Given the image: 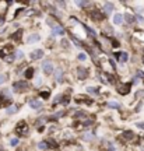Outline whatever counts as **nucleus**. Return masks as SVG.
<instances>
[{
  "label": "nucleus",
  "mask_w": 144,
  "mask_h": 151,
  "mask_svg": "<svg viewBox=\"0 0 144 151\" xmlns=\"http://www.w3.org/2000/svg\"><path fill=\"white\" fill-rule=\"evenodd\" d=\"M16 133H18V134H27L28 133V125L24 120L18 122V125L16 126Z\"/></svg>",
  "instance_id": "nucleus-1"
},
{
  "label": "nucleus",
  "mask_w": 144,
  "mask_h": 151,
  "mask_svg": "<svg viewBox=\"0 0 144 151\" xmlns=\"http://www.w3.org/2000/svg\"><path fill=\"white\" fill-rule=\"evenodd\" d=\"M13 53V46L11 45H7V46H4L3 49H0V57H7L9 55H11Z\"/></svg>",
  "instance_id": "nucleus-2"
},
{
  "label": "nucleus",
  "mask_w": 144,
  "mask_h": 151,
  "mask_svg": "<svg viewBox=\"0 0 144 151\" xmlns=\"http://www.w3.org/2000/svg\"><path fill=\"white\" fill-rule=\"evenodd\" d=\"M42 69H43V71H45L46 74H50V73L53 71V64H52V62H50V60L43 62V63H42Z\"/></svg>",
  "instance_id": "nucleus-3"
},
{
  "label": "nucleus",
  "mask_w": 144,
  "mask_h": 151,
  "mask_svg": "<svg viewBox=\"0 0 144 151\" xmlns=\"http://www.w3.org/2000/svg\"><path fill=\"white\" fill-rule=\"evenodd\" d=\"M77 74H78V78H80V80H85V78L88 77V71H87V69H84V67H78Z\"/></svg>",
  "instance_id": "nucleus-4"
},
{
  "label": "nucleus",
  "mask_w": 144,
  "mask_h": 151,
  "mask_svg": "<svg viewBox=\"0 0 144 151\" xmlns=\"http://www.w3.org/2000/svg\"><path fill=\"white\" fill-rule=\"evenodd\" d=\"M130 87H132V84L130 83H127V84H123V85H120V87H119V92H120L122 95H126V94H129L130 92Z\"/></svg>",
  "instance_id": "nucleus-5"
},
{
  "label": "nucleus",
  "mask_w": 144,
  "mask_h": 151,
  "mask_svg": "<svg viewBox=\"0 0 144 151\" xmlns=\"http://www.w3.org/2000/svg\"><path fill=\"white\" fill-rule=\"evenodd\" d=\"M91 18H94L95 21H102L104 16H102L101 11H98V10H94V11H91Z\"/></svg>",
  "instance_id": "nucleus-6"
},
{
  "label": "nucleus",
  "mask_w": 144,
  "mask_h": 151,
  "mask_svg": "<svg viewBox=\"0 0 144 151\" xmlns=\"http://www.w3.org/2000/svg\"><path fill=\"white\" fill-rule=\"evenodd\" d=\"M42 56H43V50H42V49H36L35 52H32V53H31V59H32V60L41 59Z\"/></svg>",
  "instance_id": "nucleus-7"
},
{
  "label": "nucleus",
  "mask_w": 144,
  "mask_h": 151,
  "mask_svg": "<svg viewBox=\"0 0 144 151\" xmlns=\"http://www.w3.org/2000/svg\"><path fill=\"white\" fill-rule=\"evenodd\" d=\"M115 56L119 59V62H122V63H125L126 60L129 59V55L126 52H120V53H115Z\"/></svg>",
  "instance_id": "nucleus-8"
},
{
  "label": "nucleus",
  "mask_w": 144,
  "mask_h": 151,
  "mask_svg": "<svg viewBox=\"0 0 144 151\" xmlns=\"http://www.w3.org/2000/svg\"><path fill=\"white\" fill-rule=\"evenodd\" d=\"M52 31H53V32H52L53 35H63V34H64V29L62 28L60 25H53Z\"/></svg>",
  "instance_id": "nucleus-9"
},
{
  "label": "nucleus",
  "mask_w": 144,
  "mask_h": 151,
  "mask_svg": "<svg viewBox=\"0 0 144 151\" xmlns=\"http://www.w3.org/2000/svg\"><path fill=\"white\" fill-rule=\"evenodd\" d=\"M13 88H20V90H25V88H28V84H27L25 81H17V83L13 84Z\"/></svg>",
  "instance_id": "nucleus-10"
},
{
  "label": "nucleus",
  "mask_w": 144,
  "mask_h": 151,
  "mask_svg": "<svg viewBox=\"0 0 144 151\" xmlns=\"http://www.w3.org/2000/svg\"><path fill=\"white\" fill-rule=\"evenodd\" d=\"M21 36H22V31L18 29L17 32H14V34L11 35V39L16 41V42H20V41H21Z\"/></svg>",
  "instance_id": "nucleus-11"
},
{
  "label": "nucleus",
  "mask_w": 144,
  "mask_h": 151,
  "mask_svg": "<svg viewBox=\"0 0 144 151\" xmlns=\"http://www.w3.org/2000/svg\"><path fill=\"white\" fill-rule=\"evenodd\" d=\"M29 106H31L32 109H41V108H42V102L34 101V99H32V101H29Z\"/></svg>",
  "instance_id": "nucleus-12"
},
{
  "label": "nucleus",
  "mask_w": 144,
  "mask_h": 151,
  "mask_svg": "<svg viewBox=\"0 0 144 151\" xmlns=\"http://www.w3.org/2000/svg\"><path fill=\"white\" fill-rule=\"evenodd\" d=\"M38 41H39V35H38V34H32V35L28 36L27 42H28V43H34V42H38Z\"/></svg>",
  "instance_id": "nucleus-13"
},
{
  "label": "nucleus",
  "mask_w": 144,
  "mask_h": 151,
  "mask_svg": "<svg viewBox=\"0 0 144 151\" xmlns=\"http://www.w3.org/2000/svg\"><path fill=\"white\" fill-rule=\"evenodd\" d=\"M34 73H35V70H34V67H29L25 70V77L27 78H32L34 77Z\"/></svg>",
  "instance_id": "nucleus-14"
},
{
  "label": "nucleus",
  "mask_w": 144,
  "mask_h": 151,
  "mask_svg": "<svg viewBox=\"0 0 144 151\" xmlns=\"http://www.w3.org/2000/svg\"><path fill=\"white\" fill-rule=\"evenodd\" d=\"M122 20H123V16H122V14H115V16H113V22L116 24V25L122 24Z\"/></svg>",
  "instance_id": "nucleus-15"
},
{
  "label": "nucleus",
  "mask_w": 144,
  "mask_h": 151,
  "mask_svg": "<svg viewBox=\"0 0 144 151\" xmlns=\"http://www.w3.org/2000/svg\"><path fill=\"white\" fill-rule=\"evenodd\" d=\"M104 10H105V13H106V14H111V13H112V10H113V4H112V3H106V4H105V7H104Z\"/></svg>",
  "instance_id": "nucleus-16"
},
{
  "label": "nucleus",
  "mask_w": 144,
  "mask_h": 151,
  "mask_svg": "<svg viewBox=\"0 0 144 151\" xmlns=\"http://www.w3.org/2000/svg\"><path fill=\"white\" fill-rule=\"evenodd\" d=\"M133 137H134V134H133V132H129V130H127V132H125V133H123V139H125V140H132Z\"/></svg>",
  "instance_id": "nucleus-17"
},
{
  "label": "nucleus",
  "mask_w": 144,
  "mask_h": 151,
  "mask_svg": "<svg viewBox=\"0 0 144 151\" xmlns=\"http://www.w3.org/2000/svg\"><path fill=\"white\" fill-rule=\"evenodd\" d=\"M62 76H63V70L62 69H57V71H56V81H62Z\"/></svg>",
  "instance_id": "nucleus-18"
},
{
  "label": "nucleus",
  "mask_w": 144,
  "mask_h": 151,
  "mask_svg": "<svg viewBox=\"0 0 144 151\" xmlns=\"http://www.w3.org/2000/svg\"><path fill=\"white\" fill-rule=\"evenodd\" d=\"M123 18H125V20H127V22H133V21H134V17H133V16H130V14H125V16H123Z\"/></svg>",
  "instance_id": "nucleus-19"
},
{
  "label": "nucleus",
  "mask_w": 144,
  "mask_h": 151,
  "mask_svg": "<svg viewBox=\"0 0 144 151\" xmlns=\"http://www.w3.org/2000/svg\"><path fill=\"white\" fill-rule=\"evenodd\" d=\"M17 111V106L16 105H13V106H9V108H7V113H9V115H11V113H14Z\"/></svg>",
  "instance_id": "nucleus-20"
},
{
  "label": "nucleus",
  "mask_w": 144,
  "mask_h": 151,
  "mask_svg": "<svg viewBox=\"0 0 144 151\" xmlns=\"http://www.w3.org/2000/svg\"><path fill=\"white\" fill-rule=\"evenodd\" d=\"M48 147H49V146H48L45 141H41V143L38 144V148H39V150H46Z\"/></svg>",
  "instance_id": "nucleus-21"
},
{
  "label": "nucleus",
  "mask_w": 144,
  "mask_h": 151,
  "mask_svg": "<svg viewBox=\"0 0 144 151\" xmlns=\"http://www.w3.org/2000/svg\"><path fill=\"white\" fill-rule=\"evenodd\" d=\"M108 106H109V108H116V109L120 108V105H119L118 102H108Z\"/></svg>",
  "instance_id": "nucleus-22"
},
{
  "label": "nucleus",
  "mask_w": 144,
  "mask_h": 151,
  "mask_svg": "<svg viewBox=\"0 0 144 151\" xmlns=\"http://www.w3.org/2000/svg\"><path fill=\"white\" fill-rule=\"evenodd\" d=\"M87 92H90V94H98V90L95 87H88L87 88Z\"/></svg>",
  "instance_id": "nucleus-23"
},
{
  "label": "nucleus",
  "mask_w": 144,
  "mask_h": 151,
  "mask_svg": "<svg viewBox=\"0 0 144 151\" xmlns=\"http://www.w3.org/2000/svg\"><path fill=\"white\" fill-rule=\"evenodd\" d=\"M39 95H41V97H42V98H45V99H46V98H49L50 92H49V91H42V92H41Z\"/></svg>",
  "instance_id": "nucleus-24"
},
{
  "label": "nucleus",
  "mask_w": 144,
  "mask_h": 151,
  "mask_svg": "<svg viewBox=\"0 0 144 151\" xmlns=\"http://www.w3.org/2000/svg\"><path fill=\"white\" fill-rule=\"evenodd\" d=\"M14 59H16V56H14L13 53H11V55H9L7 57H4V60H6V62H13Z\"/></svg>",
  "instance_id": "nucleus-25"
},
{
  "label": "nucleus",
  "mask_w": 144,
  "mask_h": 151,
  "mask_svg": "<svg viewBox=\"0 0 144 151\" xmlns=\"http://www.w3.org/2000/svg\"><path fill=\"white\" fill-rule=\"evenodd\" d=\"M88 4H90V2H77V6H81V7L88 6Z\"/></svg>",
  "instance_id": "nucleus-26"
},
{
  "label": "nucleus",
  "mask_w": 144,
  "mask_h": 151,
  "mask_svg": "<svg viewBox=\"0 0 144 151\" xmlns=\"http://www.w3.org/2000/svg\"><path fill=\"white\" fill-rule=\"evenodd\" d=\"M10 144H11L13 147L17 146V144H18V139H11V140H10Z\"/></svg>",
  "instance_id": "nucleus-27"
},
{
  "label": "nucleus",
  "mask_w": 144,
  "mask_h": 151,
  "mask_svg": "<svg viewBox=\"0 0 144 151\" xmlns=\"http://www.w3.org/2000/svg\"><path fill=\"white\" fill-rule=\"evenodd\" d=\"M85 59H87L85 53H80V55H78V60H81V62H83V60H85Z\"/></svg>",
  "instance_id": "nucleus-28"
},
{
  "label": "nucleus",
  "mask_w": 144,
  "mask_h": 151,
  "mask_svg": "<svg viewBox=\"0 0 144 151\" xmlns=\"http://www.w3.org/2000/svg\"><path fill=\"white\" fill-rule=\"evenodd\" d=\"M62 98H63V95H57V97L55 98V104H57V102H62Z\"/></svg>",
  "instance_id": "nucleus-29"
},
{
  "label": "nucleus",
  "mask_w": 144,
  "mask_h": 151,
  "mask_svg": "<svg viewBox=\"0 0 144 151\" xmlns=\"http://www.w3.org/2000/svg\"><path fill=\"white\" fill-rule=\"evenodd\" d=\"M6 80H7V78H6V76L4 74H0V84H3Z\"/></svg>",
  "instance_id": "nucleus-30"
},
{
  "label": "nucleus",
  "mask_w": 144,
  "mask_h": 151,
  "mask_svg": "<svg viewBox=\"0 0 144 151\" xmlns=\"http://www.w3.org/2000/svg\"><path fill=\"white\" fill-rule=\"evenodd\" d=\"M71 39H73V42H74V43H76V45H77V46H81V42H80V41H77V39H76V38H74V36H73V38H71Z\"/></svg>",
  "instance_id": "nucleus-31"
},
{
  "label": "nucleus",
  "mask_w": 144,
  "mask_h": 151,
  "mask_svg": "<svg viewBox=\"0 0 144 151\" xmlns=\"http://www.w3.org/2000/svg\"><path fill=\"white\" fill-rule=\"evenodd\" d=\"M16 57H18V59H21V57H22V52H21V50H17Z\"/></svg>",
  "instance_id": "nucleus-32"
},
{
  "label": "nucleus",
  "mask_w": 144,
  "mask_h": 151,
  "mask_svg": "<svg viewBox=\"0 0 144 151\" xmlns=\"http://www.w3.org/2000/svg\"><path fill=\"white\" fill-rule=\"evenodd\" d=\"M136 18H137V21H139V22H144V18H143L141 16H137Z\"/></svg>",
  "instance_id": "nucleus-33"
},
{
  "label": "nucleus",
  "mask_w": 144,
  "mask_h": 151,
  "mask_svg": "<svg viewBox=\"0 0 144 151\" xmlns=\"http://www.w3.org/2000/svg\"><path fill=\"white\" fill-rule=\"evenodd\" d=\"M112 46H113V48H119V42H118V41H113V42H112Z\"/></svg>",
  "instance_id": "nucleus-34"
},
{
  "label": "nucleus",
  "mask_w": 144,
  "mask_h": 151,
  "mask_svg": "<svg viewBox=\"0 0 144 151\" xmlns=\"http://www.w3.org/2000/svg\"><path fill=\"white\" fill-rule=\"evenodd\" d=\"M137 126H139V127H141V129H144V123H137Z\"/></svg>",
  "instance_id": "nucleus-35"
},
{
  "label": "nucleus",
  "mask_w": 144,
  "mask_h": 151,
  "mask_svg": "<svg viewBox=\"0 0 144 151\" xmlns=\"http://www.w3.org/2000/svg\"><path fill=\"white\" fill-rule=\"evenodd\" d=\"M139 76H141V77L144 78V73H143V71H139Z\"/></svg>",
  "instance_id": "nucleus-36"
},
{
  "label": "nucleus",
  "mask_w": 144,
  "mask_h": 151,
  "mask_svg": "<svg viewBox=\"0 0 144 151\" xmlns=\"http://www.w3.org/2000/svg\"><path fill=\"white\" fill-rule=\"evenodd\" d=\"M0 24H3V18H0Z\"/></svg>",
  "instance_id": "nucleus-37"
},
{
  "label": "nucleus",
  "mask_w": 144,
  "mask_h": 151,
  "mask_svg": "<svg viewBox=\"0 0 144 151\" xmlns=\"http://www.w3.org/2000/svg\"><path fill=\"white\" fill-rule=\"evenodd\" d=\"M143 60H144V59H143Z\"/></svg>",
  "instance_id": "nucleus-38"
}]
</instances>
